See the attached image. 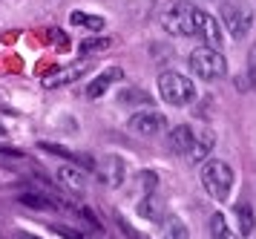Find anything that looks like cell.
<instances>
[{"mask_svg":"<svg viewBox=\"0 0 256 239\" xmlns=\"http://www.w3.org/2000/svg\"><path fill=\"white\" fill-rule=\"evenodd\" d=\"M210 239H239V233L228 225L224 213H213V219H210Z\"/></svg>","mask_w":256,"mask_h":239,"instance_id":"obj_16","label":"cell"},{"mask_svg":"<svg viewBox=\"0 0 256 239\" xmlns=\"http://www.w3.org/2000/svg\"><path fill=\"white\" fill-rule=\"evenodd\" d=\"M193 130L187 124H178L176 130H170V138H167V147L173 150V153H184L187 156V150H190V144H193Z\"/></svg>","mask_w":256,"mask_h":239,"instance_id":"obj_12","label":"cell"},{"mask_svg":"<svg viewBox=\"0 0 256 239\" xmlns=\"http://www.w3.org/2000/svg\"><path fill=\"white\" fill-rule=\"evenodd\" d=\"M190 69L196 72L198 78L204 81H216L228 72V61L219 49H210V46H196L190 52Z\"/></svg>","mask_w":256,"mask_h":239,"instance_id":"obj_4","label":"cell"},{"mask_svg":"<svg viewBox=\"0 0 256 239\" xmlns=\"http://www.w3.org/2000/svg\"><path fill=\"white\" fill-rule=\"evenodd\" d=\"M118 101L121 104H130V107H136V104H152V95L150 92H144V90H138V87H130V90H124L121 95H118Z\"/></svg>","mask_w":256,"mask_h":239,"instance_id":"obj_18","label":"cell"},{"mask_svg":"<svg viewBox=\"0 0 256 239\" xmlns=\"http://www.w3.org/2000/svg\"><path fill=\"white\" fill-rule=\"evenodd\" d=\"M202 184H204V190L210 193V199L224 202L233 190V167L222 159L208 161V164L202 167Z\"/></svg>","mask_w":256,"mask_h":239,"instance_id":"obj_1","label":"cell"},{"mask_svg":"<svg viewBox=\"0 0 256 239\" xmlns=\"http://www.w3.org/2000/svg\"><path fill=\"white\" fill-rule=\"evenodd\" d=\"M248 78L254 81V87H256V44L250 46V55H248Z\"/></svg>","mask_w":256,"mask_h":239,"instance_id":"obj_22","label":"cell"},{"mask_svg":"<svg viewBox=\"0 0 256 239\" xmlns=\"http://www.w3.org/2000/svg\"><path fill=\"white\" fill-rule=\"evenodd\" d=\"M233 213H236V219H239V233H242V236H250L254 228H256L254 207L248 205V202H239V205L233 207Z\"/></svg>","mask_w":256,"mask_h":239,"instance_id":"obj_15","label":"cell"},{"mask_svg":"<svg viewBox=\"0 0 256 239\" xmlns=\"http://www.w3.org/2000/svg\"><path fill=\"white\" fill-rule=\"evenodd\" d=\"M18 202L24 207H35V210H58V207H64V202H55V199L40 196V193H20Z\"/></svg>","mask_w":256,"mask_h":239,"instance_id":"obj_14","label":"cell"},{"mask_svg":"<svg viewBox=\"0 0 256 239\" xmlns=\"http://www.w3.org/2000/svg\"><path fill=\"white\" fill-rule=\"evenodd\" d=\"M58 182L66 187V190H72V193H84L86 190V176H84L75 164H60L58 167Z\"/></svg>","mask_w":256,"mask_h":239,"instance_id":"obj_10","label":"cell"},{"mask_svg":"<svg viewBox=\"0 0 256 239\" xmlns=\"http://www.w3.org/2000/svg\"><path fill=\"white\" fill-rule=\"evenodd\" d=\"M0 136H3V124H0Z\"/></svg>","mask_w":256,"mask_h":239,"instance_id":"obj_25","label":"cell"},{"mask_svg":"<svg viewBox=\"0 0 256 239\" xmlns=\"http://www.w3.org/2000/svg\"><path fill=\"white\" fill-rule=\"evenodd\" d=\"M164 239H190V230H187V225L182 222V219H164Z\"/></svg>","mask_w":256,"mask_h":239,"instance_id":"obj_19","label":"cell"},{"mask_svg":"<svg viewBox=\"0 0 256 239\" xmlns=\"http://www.w3.org/2000/svg\"><path fill=\"white\" fill-rule=\"evenodd\" d=\"M222 23L239 41L254 29V6L248 0H222Z\"/></svg>","mask_w":256,"mask_h":239,"instance_id":"obj_3","label":"cell"},{"mask_svg":"<svg viewBox=\"0 0 256 239\" xmlns=\"http://www.w3.org/2000/svg\"><path fill=\"white\" fill-rule=\"evenodd\" d=\"M90 72V64H72V67L60 69V72H55V75H49L46 78V87L49 90H55V87H70V84H75V81H81L84 75Z\"/></svg>","mask_w":256,"mask_h":239,"instance_id":"obj_9","label":"cell"},{"mask_svg":"<svg viewBox=\"0 0 256 239\" xmlns=\"http://www.w3.org/2000/svg\"><path fill=\"white\" fill-rule=\"evenodd\" d=\"M130 130L138 133V136H162L167 130V118L158 110H141V113L130 115Z\"/></svg>","mask_w":256,"mask_h":239,"instance_id":"obj_7","label":"cell"},{"mask_svg":"<svg viewBox=\"0 0 256 239\" xmlns=\"http://www.w3.org/2000/svg\"><path fill=\"white\" fill-rule=\"evenodd\" d=\"M193 38H198L202 46H210V49H219L222 46V29L210 12L196 9V15H193Z\"/></svg>","mask_w":256,"mask_h":239,"instance_id":"obj_6","label":"cell"},{"mask_svg":"<svg viewBox=\"0 0 256 239\" xmlns=\"http://www.w3.org/2000/svg\"><path fill=\"white\" fill-rule=\"evenodd\" d=\"M193 15H196V6L187 3V0H176L170 3L162 15V26L170 35H182V38H193Z\"/></svg>","mask_w":256,"mask_h":239,"instance_id":"obj_5","label":"cell"},{"mask_svg":"<svg viewBox=\"0 0 256 239\" xmlns=\"http://www.w3.org/2000/svg\"><path fill=\"white\" fill-rule=\"evenodd\" d=\"M121 78H124L121 67H110L106 72H101V75H98L90 87H86V95H90V98H101V95H104V92L110 90L116 81H121Z\"/></svg>","mask_w":256,"mask_h":239,"instance_id":"obj_11","label":"cell"},{"mask_svg":"<svg viewBox=\"0 0 256 239\" xmlns=\"http://www.w3.org/2000/svg\"><path fill=\"white\" fill-rule=\"evenodd\" d=\"M112 41H104V38H92V41H84L81 52H95V49H106Z\"/></svg>","mask_w":256,"mask_h":239,"instance_id":"obj_21","label":"cell"},{"mask_svg":"<svg viewBox=\"0 0 256 239\" xmlns=\"http://www.w3.org/2000/svg\"><path fill=\"white\" fill-rule=\"evenodd\" d=\"M138 213L144 219H158V216H162V207L156 205V199H152V196H144V202L138 205Z\"/></svg>","mask_w":256,"mask_h":239,"instance_id":"obj_20","label":"cell"},{"mask_svg":"<svg viewBox=\"0 0 256 239\" xmlns=\"http://www.w3.org/2000/svg\"><path fill=\"white\" fill-rule=\"evenodd\" d=\"M216 144V136L210 133V130H198L196 136H193V144L187 150V161L190 164H198V161H204L210 156V150Z\"/></svg>","mask_w":256,"mask_h":239,"instance_id":"obj_8","label":"cell"},{"mask_svg":"<svg viewBox=\"0 0 256 239\" xmlns=\"http://www.w3.org/2000/svg\"><path fill=\"white\" fill-rule=\"evenodd\" d=\"M158 92H162V98L170 107H184V104H190L196 98V84L187 78V75L170 69V72H162L158 75Z\"/></svg>","mask_w":256,"mask_h":239,"instance_id":"obj_2","label":"cell"},{"mask_svg":"<svg viewBox=\"0 0 256 239\" xmlns=\"http://www.w3.org/2000/svg\"><path fill=\"white\" fill-rule=\"evenodd\" d=\"M52 230L55 233H60L64 239H86L84 233H75V230H70V228H64V225H52Z\"/></svg>","mask_w":256,"mask_h":239,"instance_id":"obj_23","label":"cell"},{"mask_svg":"<svg viewBox=\"0 0 256 239\" xmlns=\"http://www.w3.org/2000/svg\"><path fill=\"white\" fill-rule=\"evenodd\" d=\"M70 21H72V26H86V29H92V32L104 29V18H98V15H86V12H72Z\"/></svg>","mask_w":256,"mask_h":239,"instance_id":"obj_17","label":"cell"},{"mask_svg":"<svg viewBox=\"0 0 256 239\" xmlns=\"http://www.w3.org/2000/svg\"><path fill=\"white\" fill-rule=\"evenodd\" d=\"M40 150H46V153H55V156H64L66 161H72V164H81V167H86V170H92V167H95V161L90 159V156L72 153V150L60 147V144H49V141H44V144H40Z\"/></svg>","mask_w":256,"mask_h":239,"instance_id":"obj_13","label":"cell"},{"mask_svg":"<svg viewBox=\"0 0 256 239\" xmlns=\"http://www.w3.org/2000/svg\"><path fill=\"white\" fill-rule=\"evenodd\" d=\"M20 239H40V236H35V233H20Z\"/></svg>","mask_w":256,"mask_h":239,"instance_id":"obj_24","label":"cell"}]
</instances>
